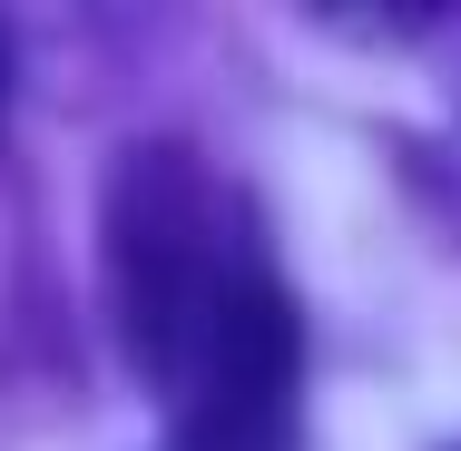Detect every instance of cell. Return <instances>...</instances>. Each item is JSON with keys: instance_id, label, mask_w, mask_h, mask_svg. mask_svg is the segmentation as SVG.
<instances>
[{"instance_id": "6da1fadb", "label": "cell", "mask_w": 461, "mask_h": 451, "mask_svg": "<svg viewBox=\"0 0 461 451\" xmlns=\"http://www.w3.org/2000/svg\"><path fill=\"white\" fill-rule=\"evenodd\" d=\"M118 354L148 383L167 451H294L304 314L266 206L196 138H138L98 196Z\"/></svg>"}, {"instance_id": "7a4b0ae2", "label": "cell", "mask_w": 461, "mask_h": 451, "mask_svg": "<svg viewBox=\"0 0 461 451\" xmlns=\"http://www.w3.org/2000/svg\"><path fill=\"white\" fill-rule=\"evenodd\" d=\"M0 118H10V50H0Z\"/></svg>"}]
</instances>
